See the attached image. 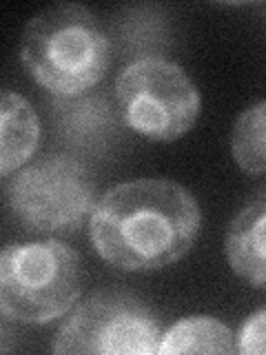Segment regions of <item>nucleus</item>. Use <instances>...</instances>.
<instances>
[{"instance_id": "nucleus-4", "label": "nucleus", "mask_w": 266, "mask_h": 355, "mask_svg": "<svg viewBox=\"0 0 266 355\" xmlns=\"http://www.w3.org/2000/svg\"><path fill=\"white\" fill-rule=\"evenodd\" d=\"M122 122L155 142L182 138L200 118L202 96L180 64L164 58H140L116 80Z\"/></svg>"}, {"instance_id": "nucleus-9", "label": "nucleus", "mask_w": 266, "mask_h": 355, "mask_svg": "<svg viewBox=\"0 0 266 355\" xmlns=\"http://www.w3.org/2000/svg\"><path fill=\"white\" fill-rule=\"evenodd\" d=\"M160 355L175 353H236V336L215 318L191 315L177 320L160 336Z\"/></svg>"}, {"instance_id": "nucleus-1", "label": "nucleus", "mask_w": 266, "mask_h": 355, "mask_svg": "<svg viewBox=\"0 0 266 355\" xmlns=\"http://www.w3.org/2000/svg\"><path fill=\"white\" fill-rule=\"evenodd\" d=\"M200 227L202 214L193 193L164 178L111 187L89 220L96 253L120 271H158L182 260Z\"/></svg>"}, {"instance_id": "nucleus-3", "label": "nucleus", "mask_w": 266, "mask_h": 355, "mask_svg": "<svg viewBox=\"0 0 266 355\" xmlns=\"http://www.w3.org/2000/svg\"><path fill=\"white\" fill-rule=\"evenodd\" d=\"M82 262L69 244L42 240L0 251V313L20 324H49L76 306Z\"/></svg>"}, {"instance_id": "nucleus-5", "label": "nucleus", "mask_w": 266, "mask_h": 355, "mask_svg": "<svg viewBox=\"0 0 266 355\" xmlns=\"http://www.w3.org/2000/svg\"><path fill=\"white\" fill-rule=\"evenodd\" d=\"M96 180L71 155H44L9 184V209L22 227L47 236H66L91 218Z\"/></svg>"}, {"instance_id": "nucleus-11", "label": "nucleus", "mask_w": 266, "mask_h": 355, "mask_svg": "<svg viewBox=\"0 0 266 355\" xmlns=\"http://www.w3.org/2000/svg\"><path fill=\"white\" fill-rule=\"evenodd\" d=\"M264 322L266 311L260 309L244 322L240 336L236 338V353L242 355H262L264 353Z\"/></svg>"}, {"instance_id": "nucleus-8", "label": "nucleus", "mask_w": 266, "mask_h": 355, "mask_svg": "<svg viewBox=\"0 0 266 355\" xmlns=\"http://www.w3.org/2000/svg\"><path fill=\"white\" fill-rule=\"evenodd\" d=\"M264 220L266 202L264 198L244 207L233 218L227 231V260L231 269L251 286H266V266H264Z\"/></svg>"}, {"instance_id": "nucleus-6", "label": "nucleus", "mask_w": 266, "mask_h": 355, "mask_svg": "<svg viewBox=\"0 0 266 355\" xmlns=\"http://www.w3.org/2000/svg\"><path fill=\"white\" fill-rule=\"evenodd\" d=\"M153 311L131 293L96 291L60 327L53 353L151 355L160 344Z\"/></svg>"}, {"instance_id": "nucleus-2", "label": "nucleus", "mask_w": 266, "mask_h": 355, "mask_svg": "<svg viewBox=\"0 0 266 355\" xmlns=\"http://www.w3.org/2000/svg\"><path fill=\"white\" fill-rule=\"evenodd\" d=\"M20 60L49 94L76 98L105 78L111 40L91 9L58 3L29 20L20 40Z\"/></svg>"}, {"instance_id": "nucleus-7", "label": "nucleus", "mask_w": 266, "mask_h": 355, "mask_svg": "<svg viewBox=\"0 0 266 355\" xmlns=\"http://www.w3.org/2000/svg\"><path fill=\"white\" fill-rule=\"evenodd\" d=\"M40 120L31 103L16 92H0V175L25 166L38 149Z\"/></svg>"}, {"instance_id": "nucleus-10", "label": "nucleus", "mask_w": 266, "mask_h": 355, "mask_svg": "<svg viewBox=\"0 0 266 355\" xmlns=\"http://www.w3.org/2000/svg\"><path fill=\"white\" fill-rule=\"evenodd\" d=\"M264 127H266V103L260 100L258 105L249 107L238 118L231 136L233 158L244 173L262 175L266 171L264 155Z\"/></svg>"}]
</instances>
